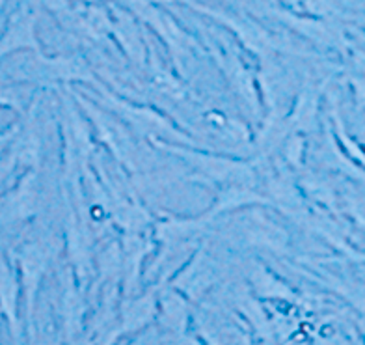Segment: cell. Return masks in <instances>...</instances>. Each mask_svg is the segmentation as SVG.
<instances>
[{
    "label": "cell",
    "instance_id": "6da1fadb",
    "mask_svg": "<svg viewBox=\"0 0 365 345\" xmlns=\"http://www.w3.org/2000/svg\"><path fill=\"white\" fill-rule=\"evenodd\" d=\"M91 88L96 91H82V94L90 96V99L96 101L97 105H101L115 118H120L129 127L130 133H135L136 136H142L149 142L163 140L168 144L197 146L187 133L178 129V125L173 124L168 116L160 114L153 106L136 105V103L123 99L112 90H108L99 79L91 84Z\"/></svg>",
    "mask_w": 365,
    "mask_h": 345
},
{
    "label": "cell",
    "instance_id": "7a4b0ae2",
    "mask_svg": "<svg viewBox=\"0 0 365 345\" xmlns=\"http://www.w3.org/2000/svg\"><path fill=\"white\" fill-rule=\"evenodd\" d=\"M149 144L155 149H160V151L182 159L194 170V176L190 178L192 181L215 183L218 187H227V185L257 187L259 185L257 168L250 161L209 154V151H202L197 146L168 144L163 140H151Z\"/></svg>",
    "mask_w": 365,
    "mask_h": 345
},
{
    "label": "cell",
    "instance_id": "3957f363",
    "mask_svg": "<svg viewBox=\"0 0 365 345\" xmlns=\"http://www.w3.org/2000/svg\"><path fill=\"white\" fill-rule=\"evenodd\" d=\"M179 2L187 4L196 14L211 17L215 23L220 24L222 29L230 30L237 38L240 47L254 54L259 62L272 60L279 53H294V49L289 47V41L284 36L267 29L263 23H259L257 17L246 14V11L220 10V8L200 4L196 0H179Z\"/></svg>",
    "mask_w": 365,
    "mask_h": 345
},
{
    "label": "cell",
    "instance_id": "277c9868",
    "mask_svg": "<svg viewBox=\"0 0 365 345\" xmlns=\"http://www.w3.org/2000/svg\"><path fill=\"white\" fill-rule=\"evenodd\" d=\"M118 4L129 10L144 26L153 30L155 36L168 49L170 58L179 75H187L196 51L203 49L192 34L182 29L178 19L155 0H120Z\"/></svg>",
    "mask_w": 365,
    "mask_h": 345
},
{
    "label": "cell",
    "instance_id": "5b68a950",
    "mask_svg": "<svg viewBox=\"0 0 365 345\" xmlns=\"http://www.w3.org/2000/svg\"><path fill=\"white\" fill-rule=\"evenodd\" d=\"M202 39L203 51L211 56L224 81L230 84L231 91L242 101V105L248 109V112L257 118L263 111L257 77L252 73L250 67L246 66L237 47L227 44L224 36H212V30L207 26L202 29Z\"/></svg>",
    "mask_w": 365,
    "mask_h": 345
},
{
    "label": "cell",
    "instance_id": "8992f818",
    "mask_svg": "<svg viewBox=\"0 0 365 345\" xmlns=\"http://www.w3.org/2000/svg\"><path fill=\"white\" fill-rule=\"evenodd\" d=\"M69 91L90 121L96 140L105 144V148L110 151V155L120 166H125L130 172H136L138 170V164H136L138 155H136L135 136H133L129 127L120 118H115L112 112L103 109L101 105H97L96 101L90 99L86 94L73 90L71 86H69Z\"/></svg>",
    "mask_w": 365,
    "mask_h": 345
},
{
    "label": "cell",
    "instance_id": "52a82bcc",
    "mask_svg": "<svg viewBox=\"0 0 365 345\" xmlns=\"http://www.w3.org/2000/svg\"><path fill=\"white\" fill-rule=\"evenodd\" d=\"M24 53H45L38 36V6L32 0H21L15 6L0 34V64Z\"/></svg>",
    "mask_w": 365,
    "mask_h": 345
},
{
    "label": "cell",
    "instance_id": "ba28073f",
    "mask_svg": "<svg viewBox=\"0 0 365 345\" xmlns=\"http://www.w3.org/2000/svg\"><path fill=\"white\" fill-rule=\"evenodd\" d=\"M41 204L39 170H26L14 187L0 194V230H10L34 221Z\"/></svg>",
    "mask_w": 365,
    "mask_h": 345
},
{
    "label": "cell",
    "instance_id": "9c48e42d",
    "mask_svg": "<svg viewBox=\"0 0 365 345\" xmlns=\"http://www.w3.org/2000/svg\"><path fill=\"white\" fill-rule=\"evenodd\" d=\"M235 231L248 246L263 249L272 254H285L289 234L272 216L264 215L261 207H248L245 215L235 219Z\"/></svg>",
    "mask_w": 365,
    "mask_h": 345
},
{
    "label": "cell",
    "instance_id": "30bf717a",
    "mask_svg": "<svg viewBox=\"0 0 365 345\" xmlns=\"http://www.w3.org/2000/svg\"><path fill=\"white\" fill-rule=\"evenodd\" d=\"M112 36L115 47L120 49L127 62L136 69L145 71L149 62V39L144 32V24L135 15L120 4H110Z\"/></svg>",
    "mask_w": 365,
    "mask_h": 345
},
{
    "label": "cell",
    "instance_id": "8fae6325",
    "mask_svg": "<svg viewBox=\"0 0 365 345\" xmlns=\"http://www.w3.org/2000/svg\"><path fill=\"white\" fill-rule=\"evenodd\" d=\"M26 90H29V86L11 81V79L0 69V109L15 112L17 118H21L24 112L29 111L30 101L34 97L26 96ZM30 90H34V88H30Z\"/></svg>",
    "mask_w": 365,
    "mask_h": 345
},
{
    "label": "cell",
    "instance_id": "7c38bea8",
    "mask_svg": "<svg viewBox=\"0 0 365 345\" xmlns=\"http://www.w3.org/2000/svg\"><path fill=\"white\" fill-rule=\"evenodd\" d=\"M38 8H43L60 23L71 14L73 0H32Z\"/></svg>",
    "mask_w": 365,
    "mask_h": 345
},
{
    "label": "cell",
    "instance_id": "4fadbf2b",
    "mask_svg": "<svg viewBox=\"0 0 365 345\" xmlns=\"http://www.w3.org/2000/svg\"><path fill=\"white\" fill-rule=\"evenodd\" d=\"M14 133H15V124L10 125L8 129L0 133V154L4 151V148H6V146H8V142H10V140H11Z\"/></svg>",
    "mask_w": 365,
    "mask_h": 345
},
{
    "label": "cell",
    "instance_id": "5bb4252c",
    "mask_svg": "<svg viewBox=\"0 0 365 345\" xmlns=\"http://www.w3.org/2000/svg\"><path fill=\"white\" fill-rule=\"evenodd\" d=\"M99 2H106V4H118L120 0H99Z\"/></svg>",
    "mask_w": 365,
    "mask_h": 345
},
{
    "label": "cell",
    "instance_id": "9a60e30c",
    "mask_svg": "<svg viewBox=\"0 0 365 345\" xmlns=\"http://www.w3.org/2000/svg\"><path fill=\"white\" fill-rule=\"evenodd\" d=\"M6 2H8V0H0V15H2V10H4Z\"/></svg>",
    "mask_w": 365,
    "mask_h": 345
},
{
    "label": "cell",
    "instance_id": "2e32d148",
    "mask_svg": "<svg viewBox=\"0 0 365 345\" xmlns=\"http://www.w3.org/2000/svg\"><path fill=\"white\" fill-rule=\"evenodd\" d=\"M155 2H159V4H164V2H172V0H155Z\"/></svg>",
    "mask_w": 365,
    "mask_h": 345
}]
</instances>
